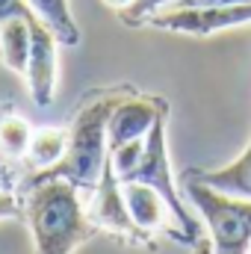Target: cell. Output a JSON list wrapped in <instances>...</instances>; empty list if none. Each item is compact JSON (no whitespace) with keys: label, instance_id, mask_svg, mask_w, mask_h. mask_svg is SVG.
<instances>
[{"label":"cell","instance_id":"16","mask_svg":"<svg viewBox=\"0 0 251 254\" xmlns=\"http://www.w3.org/2000/svg\"><path fill=\"white\" fill-rule=\"evenodd\" d=\"M33 6L27 0H0V24H6L9 18H33Z\"/></svg>","mask_w":251,"mask_h":254},{"label":"cell","instance_id":"1","mask_svg":"<svg viewBox=\"0 0 251 254\" xmlns=\"http://www.w3.org/2000/svg\"><path fill=\"white\" fill-rule=\"evenodd\" d=\"M33 192L24 204L36 254H74L95 237L98 225L80 204V190L65 178L30 181Z\"/></svg>","mask_w":251,"mask_h":254},{"label":"cell","instance_id":"15","mask_svg":"<svg viewBox=\"0 0 251 254\" xmlns=\"http://www.w3.org/2000/svg\"><path fill=\"white\" fill-rule=\"evenodd\" d=\"M178 0H133L127 9H122V21L130 27H139V24H148V18L166 6H175Z\"/></svg>","mask_w":251,"mask_h":254},{"label":"cell","instance_id":"9","mask_svg":"<svg viewBox=\"0 0 251 254\" xmlns=\"http://www.w3.org/2000/svg\"><path fill=\"white\" fill-rule=\"evenodd\" d=\"M122 192H125L127 210H130V216H133L139 231L148 234V231L163 225V213L169 210V204L154 187L139 184V181H127V184H122Z\"/></svg>","mask_w":251,"mask_h":254},{"label":"cell","instance_id":"11","mask_svg":"<svg viewBox=\"0 0 251 254\" xmlns=\"http://www.w3.org/2000/svg\"><path fill=\"white\" fill-rule=\"evenodd\" d=\"M189 172L195 178H201L204 184L216 187V190L251 198V142H249V148L231 166H225V169H213V172H195V169H189Z\"/></svg>","mask_w":251,"mask_h":254},{"label":"cell","instance_id":"7","mask_svg":"<svg viewBox=\"0 0 251 254\" xmlns=\"http://www.w3.org/2000/svg\"><path fill=\"white\" fill-rule=\"evenodd\" d=\"M163 113H169V107H166V101H160V98H145V95H133V92L125 95V98L116 104V110H113V116H110V122H107L110 154H113L116 148L127 145V142L145 139V133L154 127V122H157Z\"/></svg>","mask_w":251,"mask_h":254},{"label":"cell","instance_id":"6","mask_svg":"<svg viewBox=\"0 0 251 254\" xmlns=\"http://www.w3.org/2000/svg\"><path fill=\"white\" fill-rule=\"evenodd\" d=\"M33 45H30V63H27V83H30V98L36 107H48L57 95V45L60 39L54 30L36 15L30 21Z\"/></svg>","mask_w":251,"mask_h":254},{"label":"cell","instance_id":"19","mask_svg":"<svg viewBox=\"0 0 251 254\" xmlns=\"http://www.w3.org/2000/svg\"><path fill=\"white\" fill-rule=\"evenodd\" d=\"M104 3H110V6H116V9L122 12V9H127V6H130L133 0H104Z\"/></svg>","mask_w":251,"mask_h":254},{"label":"cell","instance_id":"13","mask_svg":"<svg viewBox=\"0 0 251 254\" xmlns=\"http://www.w3.org/2000/svg\"><path fill=\"white\" fill-rule=\"evenodd\" d=\"M65 145H68V130L60 127H42L33 133L30 139V148H27V157L42 166V169H54L65 154Z\"/></svg>","mask_w":251,"mask_h":254},{"label":"cell","instance_id":"2","mask_svg":"<svg viewBox=\"0 0 251 254\" xmlns=\"http://www.w3.org/2000/svg\"><path fill=\"white\" fill-rule=\"evenodd\" d=\"M130 92H110L98 95L86 107L77 110L74 122L68 127V145L63 160L54 169H45L33 181L42 178H65L77 190H95L104 172V163L110 160V142H107V122L116 110V104Z\"/></svg>","mask_w":251,"mask_h":254},{"label":"cell","instance_id":"12","mask_svg":"<svg viewBox=\"0 0 251 254\" xmlns=\"http://www.w3.org/2000/svg\"><path fill=\"white\" fill-rule=\"evenodd\" d=\"M33 6V12L54 30V36L60 39V45H77L80 42V30H77V21L71 15V6L68 0H27Z\"/></svg>","mask_w":251,"mask_h":254},{"label":"cell","instance_id":"5","mask_svg":"<svg viewBox=\"0 0 251 254\" xmlns=\"http://www.w3.org/2000/svg\"><path fill=\"white\" fill-rule=\"evenodd\" d=\"M151 27L187 36H213L231 27L251 24V3H225V6H169L148 18Z\"/></svg>","mask_w":251,"mask_h":254},{"label":"cell","instance_id":"14","mask_svg":"<svg viewBox=\"0 0 251 254\" xmlns=\"http://www.w3.org/2000/svg\"><path fill=\"white\" fill-rule=\"evenodd\" d=\"M33 139V127L21 116H3L0 119V154L9 160H18L27 154Z\"/></svg>","mask_w":251,"mask_h":254},{"label":"cell","instance_id":"10","mask_svg":"<svg viewBox=\"0 0 251 254\" xmlns=\"http://www.w3.org/2000/svg\"><path fill=\"white\" fill-rule=\"evenodd\" d=\"M33 18H9L6 24H0V60L6 68L18 74H27L30 45H33V33H30Z\"/></svg>","mask_w":251,"mask_h":254},{"label":"cell","instance_id":"20","mask_svg":"<svg viewBox=\"0 0 251 254\" xmlns=\"http://www.w3.org/2000/svg\"><path fill=\"white\" fill-rule=\"evenodd\" d=\"M249 254H251V249H249Z\"/></svg>","mask_w":251,"mask_h":254},{"label":"cell","instance_id":"17","mask_svg":"<svg viewBox=\"0 0 251 254\" xmlns=\"http://www.w3.org/2000/svg\"><path fill=\"white\" fill-rule=\"evenodd\" d=\"M15 213H18V207H15V198H12L9 192L0 190V219H3V216H15Z\"/></svg>","mask_w":251,"mask_h":254},{"label":"cell","instance_id":"8","mask_svg":"<svg viewBox=\"0 0 251 254\" xmlns=\"http://www.w3.org/2000/svg\"><path fill=\"white\" fill-rule=\"evenodd\" d=\"M92 216H95V225L107 228V231H116V234H145L136 228L130 210H127L125 192H122V181L113 169V157L104 163V172H101V181L95 187V204H92Z\"/></svg>","mask_w":251,"mask_h":254},{"label":"cell","instance_id":"4","mask_svg":"<svg viewBox=\"0 0 251 254\" xmlns=\"http://www.w3.org/2000/svg\"><path fill=\"white\" fill-rule=\"evenodd\" d=\"M122 184L127 181H139V184H148V187H154V190L160 192L163 198H166V204H169V213H172V219H175V237L178 240H184V243H195L201 234V228H198V222H195V216L189 213L187 207H184V201H181V195H178V187H175V181H172V166H169V148H166V113L154 122V127L145 133V145H142V154H139V160H136V166L127 172L125 178H119Z\"/></svg>","mask_w":251,"mask_h":254},{"label":"cell","instance_id":"18","mask_svg":"<svg viewBox=\"0 0 251 254\" xmlns=\"http://www.w3.org/2000/svg\"><path fill=\"white\" fill-rule=\"evenodd\" d=\"M192 254H213V243H210V237H198V240L192 243Z\"/></svg>","mask_w":251,"mask_h":254},{"label":"cell","instance_id":"3","mask_svg":"<svg viewBox=\"0 0 251 254\" xmlns=\"http://www.w3.org/2000/svg\"><path fill=\"white\" fill-rule=\"evenodd\" d=\"M184 192L204 216L213 254H249L251 249V198L222 192L192 172L184 175Z\"/></svg>","mask_w":251,"mask_h":254}]
</instances>
